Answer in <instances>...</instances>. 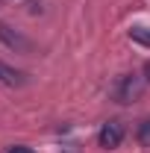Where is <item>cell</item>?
Returning <instances> with one entry per match:
<instances>
[{
    "label": "cell",
    "instance_id": "1",
    "mask_svg": "<svg viewBox=\"0 0 150 153\" xmlns=\"http://www.w3.org/2000/svg\"><path fill=\"white\" fill-rule=\"evenodd\" d=\"M144 76L138 74H124L121 79H118V85H115V100L118 103H132V100H138L141 97V91H144Z\"/></svg>",
    "mask_w": 150,
    "mask_h": 153
},
{
    "label": "cell",
    "instance_id": "2",
    "mask_svg": "<svg viewBox=\"0 0 150 153\" xmlns=\"http://www.w3.org/2000/svg\"><path fill=\"white\" fill-rule=\"evenodd\" d=\"M97 141H100L103 150H115V147L124 141V124H121V121H106V124L100 127Z\"/></svg>",
    "mask_w": 150,
    "mask_h": 153
},
{
    "label": "cell",
    "instance_id": "3",
    "mask_svg": "<svg viewBox=\"0 0 150 153\" xmlns=\"http://www.w3.org/2000/svg\"><path fill=\"white\" fill-rule=\"evenodd\" d=\"M0 41H3V44H9L12 50H21V53H27V50L33 47V44H30V41H27L24 36H18V33H12V30H9L6 24H0Z\"/></svg>",
    "mask_w": 150,
    "mask_h": 153
},
{
    "label": "cell",
    "instance_id": "4",
    "mask_svg": "<svg viewBox=\"0 0 150 153\" xmlns=\"http://www.w3.org/2000/svg\"><path fill=\"white\" fill-rule=\"evenodd\" d=\"M0 82H6V85H24L27 82V74H21L15 68H9L6 62H0Z\"/></svg>",
    "mask_w": 150,
    "mask_h": 153
},
{
    "label": "cell",
    "instance_id": "5",
    "mask_svg": "<svg viewBox=\"0 0 150 153\" xmlns=\"http://www.w3.org/2000/svg\"><path fill=\"white\" fill-rule=\"evenodd\" d=\"M130 38L135 41V44H144V47H150V27H144V24H135V27H130Z\"/></svg>",
    "mask_w": 150,
    "mask_h": 153
},
{
    "label": "cell",
    "instance_id": "6",
    "mask_svg": "<svg viewBox=\"0 0 150 153\" xmlns=\"http://www.w3.org/2000/svg\"><path fill=\"white\" fill-rule=\"evenodd\" d=\"M135 138H138L144 147L150 144V118H144V121L138 124V130H135Z\"/></svg>",
    "mask_w": 150,
    "mask_h": 153
},
{
    "label": "cell",
    "instance_id": "7",
    "mask_svg": "<svg viewBox=\"0 0 150 153\" xmlns=\"http://www.w3.org/2000/svg\"><path fill=\"white\" fill-rule=\"evenodd\" d=\"M6 153H33L30 147H24V144H15V147H9Z\"/></svg>",
    "mask_w": 150,
    "mask_h": 153
},
{
    "label": "cell",
    "instance_id": "8",
    "mask_svg": "<svg viewBox=\"0 0 150 153\" xmlns=\"http://www.w3.org/2000/svg\"><path fill=\"white\" fill-rule=\"evenodd\" d=\"M144 79H147V82H150V62H147V65H144Z\"/></svg>",
    "mask_w": 150,
    "mask_h": 153
}]
</instances>
